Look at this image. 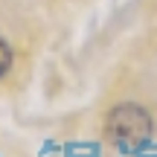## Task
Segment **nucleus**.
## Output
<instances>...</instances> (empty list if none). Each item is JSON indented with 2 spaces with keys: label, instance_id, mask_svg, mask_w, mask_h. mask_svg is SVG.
I'll return each mask as SVG.
<instances>
[{
  "label": "nucleus",
  "instance_id": "1",
  "mask_svg": "<svg viewBox=\"0 0 157 157\" xmlns=\"http://www.w3.org/2000/svg\"><path fill=\"white\" fill-rule=\"evenodd\" d=\"M108 137L122 151H137L151 137V117L140 105H119L108 117Z\"/></svg>",
  "mask_w": 157,
  "mask_h": 157
},
{
  "label": "nucleus",
  "instance_id": "2",
  "mask_svg": "<svg viewBox=\"0 0 157 157\" xmlns=\"http://www.w3.org/2000/svg\"><path fill=\"white\" fill-rule=\"evenodd\" d=\"M9 64H12V50L0 41V76L3 73H9Z\"/></svg>",
  "mask_w": 157,
  "mask_h": 157
}]
</instances>
